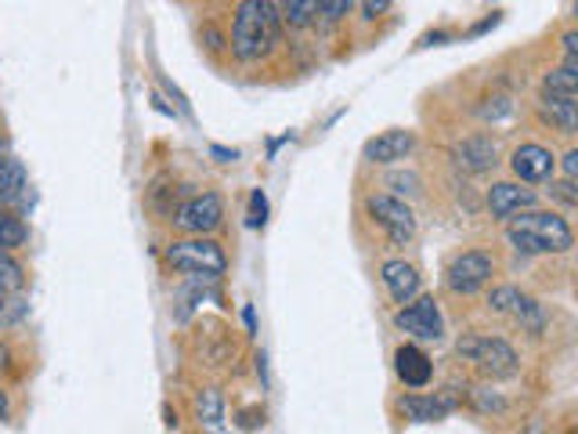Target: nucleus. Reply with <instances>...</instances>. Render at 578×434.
<instances>
[{
	"instance_id": "f257e3e1",
	"label": "nucleus",
	"mask_w": 578,
	"mask_h": 434,
	"mask_svg": "<svg viewBox=\"0 0 578 434\" xmlns=\"http://www.w3.org/2000/svg\"><path fill=\"white\" fill-rule=\"evenodd\" d=\"M279 44V4L272 0H242L231 22V51L239 62L264 59Z\"/></svg>"
},
{
	"instance_id": "f03ea898",
	"label": "nucleus",
	"mask_w": 578,
	"mask_h": 434,
	"mask_svg": "<svg viewBox=\"0 0 578 434\" xmlns=\"http://www.w3.org/2000/svg\"><path fill=\"white\" fill-rule=\"evenodd\" d=\"M506 239H510L514 250H520V254H568L575 246L571 225L553 210L517 214L506 225Z\"/></svg>"
},
{
	"instance_id": "7ed1b4c3",
	"label": "nucleus",
	"mask_w": 578,
	"mask_h": 434,
	"mask_svg": "<svg viewBox=\"0 0 578 434\" xmlns=\"http://www.w3.org/2000/svg\"><path fill=\"white\" fill-rule=\"evenodd\" d=\"M456 351H459V355L467 359L481 376H489V381H510V376H517V370H520L517 351L506 345L503 337L467 334V337L456 340Z\"/></svg>"
},
{
	"instance_id": "20e7f679",
	"label": "nucleus",
	"mask_w": 578,
	"mask_h": 434,
	"mask_svg": "<svg viewBox=\"0 0 578 434\" xmlns=\"http://www.w3.org/2000/svg\"><path fill=\"white\" fill-rule=\"evenodd\" d=\"M167 261L178 272H192V276H203V279L225 276L228 268L225 250L214 239H178V243L167 246Z\"/></svg>"
},
{
	"instance_id": "39448f33",
	"label": "nucleus",
	"mask_w": 578,
	"mask_h": 434,
	"mask_svg": "<svg viewBox=\"0 0 578 434\" xmlns=\"http://www.w3.org/2000/svg\"><path fill=\"white\" fill-rule=\"evenodd\" d=\"M492 257L489 254H481V250H467V254H459L453 265H448L445 272V282H448V290L459 293V297H470V293H478L484 290L492 282Z\"/></svg>"
},
{
	"instance_id": "423d86ee",
	"label": "nucleus",
	"mask_w": 578,
	"mask_h": 434,
	"mask_svg": "<svg viewBox=\"0 0 578 434\" xmlns=\"http://www.w3.org/2000/svg\"><path fill=\"white\" fill-rule=\"evenodd\" d=\"M489 308L506 318H514V323L520 329H528V334H542V323H546V318H542V304L517 287H495L489 297Z\"/></svg>"
},
{
	"instance_id": "0eeeda50",
	"label": "nucleus",
	"mask_w": 578,
	"mask_h": 434,
	"mask_svg": "<svg viewBox=\"0 0 578 434\" xmlns=\"http://www.w3.org/2000/svg\"><path fill=\"white\" fill-rule=\"evenodd\" d=\"M395 326L416 340H442V334H445V318H442V308H437L434 297H416L412 304H405L395 315Z\"/></svg>"
},
{
	"instance_id": "6e6552de",
	"label": "nucleus",
	"mask_w": 578,
	"mask_h": 434,
	"mask_svg": "<svg viewBox=\"0 0 578 434\" xmlns=\"http://www.w3.org/2000/svg\"><path fill=\"white\" fill-rule=\"evenodd\" d=\"M365 210H369V217H373V225L384 228L390 243H409V239L416 236V217L398 196H369Z\"/></svg>"
},
{
	"instance_id": "1a4fd4ad",
	"label": "nucleus",
	"mask_w": 578,
	"mask_h": 434,
	"mask_svg": "<svg viewBox=\"0 0 578 434\" xmlns=\"http://www.w3.org/2000/svg\"><path fill=\"white\" fill-rule=\"evenodd\" d=\"M173 221H178V228H184V232H192L195 239H203V236H210L214 228H221L225 203L217 192H203V196H192L189 203H184Z\"/></svg>"
},
{
	"instance_id": "9d476101",
	"label": "nucleus",
	"mask_w": 578,
	"mask_h": 434,
	"mask_svg": "<svg viewBox=\"0 0 578 434\" xmlns=\"http://www.w3.org/2000/svg\"><path fill=\"white\" fill-rule=\"evenodd\" d=\"M535 207V192L525 185H514V181H499V185L489 189V210L495 221H514L517 214H528Z\"/></svg>"
},
{
	"instance_id": "9b49d317",
	"label": "nucleus",
	"mask_w": 578,
	"mask_h": 434,
	"mask_svg": "<svg viewBox=\"0 0 578 434\" xmlns=\"http://www.w3.org/2000/svg\"><path fill=\"white\" fill-rule=\"evenodd\" d=\"M459 406V398L453 391H437V395H405L401 398V413L416 420V424H434L445 420Z\"/></svg>"
},
{
	"instance_id": "f8f14e48",
	"label": "nucleus",
	"mask_w": 578,
	"mask_h": 434,
	"mask_svg": "<svg viewBox=\"0 0 578 434\" xmlns=\"http://www.w3.org/2000/svg\"><path fill=\"white\" fill-rule=\"evenodd\" d=\"M510 167H514V174L520 181H550L553 178V167H557V159H553V153L546 145H520L514 148V156H510Z\"/></svg>"
},
{
	"instance_id": "ddd939ff",
	"label": "nucleus",
	"mask_w": 578,
	"mask_h": 434,
	"mask_svg": "<svg viewBox=\"0 0 578 434\" xmlns=\"http://www.w3.org/2000/svg\"><path fill=\"white\" fill-rule=\"evenodd\" d=\"M412 145H416L412 131H384L365 145V159L369 164H395V159H405L412 153Z\"/></svg>"
},
{
	"instance_id": "4468645a",
	"label": "nucleus",
	"mask_w": 578,
	"mask_h": 434,
	"mask_svg": "<svg viewBox=\"0 0 578 434\" xmlns=\"http://www.w3.org/2000/svg\"><path fill=\"white\" fill-rule=\"evenodd\" d=\"M395 373H398V381L405 387H426V384H431L434 365L416 345H401L395 351Z\"/></svg>"
},
{
	"instance_id": "2eb2a0df",
	"label": "nucleus",
	"mask_w": 578,
	"mask_h": 434,
	"mask_svg": "<svg viewBox=\"0 0 578 434\" xmlns=\"http://www.w3.org/2000/svg\"><path fill=\"white\" fill-rule=\"evenodd\" d=\"M380 276H384V287L395 297V304H412L416 297H420V276H416V268L405 265V261H387V265L380 268Z\"/></svg>"
},
{
	"instance_id": "dca6fc26",
	"label": "nucleus",
	"mask_w": 578,
	"mask_h": 434,
	"mask_svg": "<svg viewBox=\"0 0 578 434\" xmlns=\"http://www.w3.org/2000/svg\"><path fill=\"white\" fill-rule=\"evenodd\" d=\"M456 164L467 167L470 174H484V170L495 167V142L484 138V134H473L456 148Z\"/></svg>"
},
{
	"instance_id": "f3484780",
	"label": "nucleus",
	"mask_w": 578,
	"mask_h": 434,
	"mask_svg": "<svg viewBox=\"0 0 578 434\" xmlns=\"http://www.w3.org/2000/svg\"><path fill=\"white\" fill-rule=\"evenodd\" d=\"M539 112H542V120L553 123L561 134H575V128H578V109H575L571 98H546L542 95Z\"/></svg>"
},
{
	"instance_id": "a211bd4d",
	"label": "nucleus",
	"mask_w": 578,
	"mask_h": 434,
	"mask_svg": "<svg viewBox=\"0 0 578 434\" xmlns=\"http://www.w3.org/2000/svg\"><path fill=\"white\" fill-rule=\"evenodd\" d=\"M22 189H26V167L19 159L0 156V210L11 207L22 196Z\"/></svg>"
},
{
	"instance_id": "6ab92c4d",
	"label": "nucleus",
	"mask_w": 578,
	"mask_h": 434,
	"mask_svg": "<svg viewBox=\"0 0 578 434\" xmlns=\"http://www.w3.org/2000/svg\"><path fill=\"white\" fill-rule=\"evenodd\" d=\"M542 95L575 101V95H578V70L575 65H561V70H550L546 76H542Z\"/></svg>"
},
{
	"instance_id": "aec40b11",
	"label": "nucleus",
	"mask_w": 578,
	"mask_h": 434,
	"mask_svg": "<svg viewBox=\"0 0 578 434\" xmlns=\"http://www.w3.org/2000/svg\"><path fill=\"white\" fill-rule=\"evenodd\" d=\"M195 413H200L203 424H221L225 420V398L217 387H203L200 395H195Z\"/></svg>"
},
{
	"instance_id": "412c9836",
	"label": "nucleus",
	"mask_w": 578,
	"mask_h": 434,
	"mask_svg": "<svg viewBox=\"0 0 578 434\" xmlns=\"http://www.w3.org/2000/svg\"><path fill=\"white\" fill-rule=\"evenodd\" d=\"M26 243V225L19 221L15 214H8V210H0V250H15Z\"/></svg>"
},
{
	"instance_id": "4be33fe9",
	"label": "nucleus",
	"mask_w": 578,
	"mask_h": 434,
	"mask_svg": "<svg viewBox=\"0 0 578 434\" xmlns=\"http://www.w3.org/2000/svg\"><path fill=\"white\" fill-rule=\"evenodd\" d=\"M26 276H22V265L11 254L0 250V293H19Z\"/></svg>"
},
{
	"instance_id": "5701e85b",
	"label": "nucleus",
	"mask_w": 578,
	"mask_h": 434,
	"mask_svg": "<svg viewBox=\"0 0 578 434\" xmlns=\"http://www.w3.org/2000/svg\"><path fill=\"white\" fill-rule=\"evenodd\" d=\"M311 19H315V0H289V4H279V22L308 26Z\"/></svg>"
},
{
	"instance_id": "b1692460",
	"label": "nucleus",
	"mask_w": 578,
	"mask_h": 434,
	"mask_svg": "<svg viewBox=\"0 0 578 434\" xmlns=\"http://www.w3.org/2000/svg\"><path fill=\"white\" fill-rule=\"evenodd\" d=\"M26 312H29V304L22 301L19 293H0V329L22 323V318H26Z\"/></svg>"
},
{
	"instance_id": "393cba45",
	"label": "nucleus",
	"mask_w": 578,
	"mask_h": 434,
	"mask_svg": "<svg viewBox=\"0 0 578 434\" xmlns=\"http://www.w3.org/2000/svg\"><path fill=\"white\" fill-rule=\"evenodd\" d=\"M351 11V0H315V19L340 22Z\"/></svg>"
},
{
	"instance_id": "a878e982",
	"label": "nucleus",
	"mask_w": 578,
	"mask_h": 434,
	"mask_svg": "<svg viewBox=\"0 0 578 434\" xmlns=\"http://www.w3.org/2000/svg\"><path fill=\"white\" fill-rule=\"evenodd\" d=\"M246 221H250V228H261L264 221H268V200H264L261 189L250 196V217H246Z\"/></svg>"
},
{
	"instance_id": "bb28decb",
	"label": "nucleus",
	"mask_w": 578,
	"mask_h": 434,
	"mask_svg": "<svg viewBox=\"0 0 578 434\" xmlns=\"http://www.w3.org/2000/svg\"><path fill=\"white\" fill-rule=\"evenodd\" d=\"M550 192L564 203V207H575V203H578V196H575V189H571V181H568V178L557 181V185H550Z\"/></svg>"
},
{
	"instance_id": "cd10ccee",
	"label": "nucleus",
	"mask_w": 578,
	"mask_h": 434,
	"mask_svg": "<svg viewBox=\"0 0 578 434\" xmlns=\"http://www.w3.org/2000/svg\"><path fill=\"white\" fill-rule=\"evenodd\" d=\"M564 55H568V62H564V65H575V55H578V37H575V33L564 37Z\"/></svg>"
},
{
	"instance_id": "c85d7f7f",
	"label": "nucleus",
	"mask_w": 578,
	"mask_h": 434,
	"mask_svg": "<svg viewBox=\"0 0 578 434\" xmlns=\"http://www.w3.org/2000/svg\"><path fill=\"white\" fill-rule=\"evenodd\" d=\"M578 174V153H568V156H564V178H575Z\"/></svg>"
},
{
	"instance_id": "c756f323",
	"label": "nucleus",
	"mask_w": 578,
	"mask_h": 434,
	"mask_svg": "<svg viewBox=\"0 0 578 434\" xmlns=\"http://www.w3.org/2000/svg\"><path fill=\"white\" fill-rule=\"evenodd\" d=\"M362 11H365V19H376L380 11H390V4H387V0H380V4H373V0H369V4H362Z\"/></svg>"
},
{
	"instance_id": "7c9ffc66",
	"label": "nucleus",
	"mask_w": 578,
	"mask_h": 434,
	"mask_svg": "<svg viewBox=\"0 0 578 434\" xmlns=\"http://www.w3.org/2000/svg\"><path fill=\"white\" fill-rule=\"evenodd\" d=\"M217 159H236V153H228V148H214Z\"/></svg>"
},
{
	"instance_id": "2f4dec72",
	"label": "nucleus",
	"mask_w": 578,
	"mask_h": 434,
	"mask_svg": "<svg viewBox=\"0 0 578 434\" xmlns=\"http://www.w3.org/2000/svg\"><path fill=\"white\" fill-rule=\"evenodd\" d=\"M4 413H8V395L0 391V417H4Z\"/></svg>"
},
{
	"instance_id": "473e14b6",
	"label": "nucleus",
	"mask_w": 578,
	"mask_h": 434,
	"mask_svg": "<svg viewBox=\"0 0 578 434\" xmlns=\"http://www.w3.org/2000/svg\"><path fill=\"white\" fill-rule=\"evenodd\" d=\"M4 145H8V138H4V131H0V153H4Z\"/></svg>"
}]
</instances>
